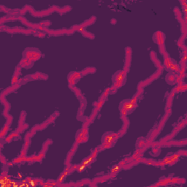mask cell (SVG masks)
<instances>
[{"label": "cell", "instance_id": "1", "mask_svg": "<svg viewBox=\"0 0 187 187\" xmlns=\"http://www.w3.org/2000/svg\"><path fill=\"white\" fill-rule=\"evenodd\" d=\"M131 61H132V49L130 47L126 48V61H125V65H124V70L126 71L128 73V72L130 71V66L131 64Z\"/></svg>", "mask_w": 187, "mask_h": 187}, {"label": "cell", "instance_id": "2", "mask_svg": "<svg viewBox=\"0 0 187 187\" xmlns=\"http://www.w3.org/2000/svg\"><path fill=\"white\" fill-rule=\"evenodd\" d=\"M178 73L176 72H170V73H168L166 75V81L167 82L168 84L170 85H173L176 84V80H177L178 78Z\"/></svg>", "mask_w": 187, "mask_h": 187}, {"label": "cell", "instance_id": "3", "mask_svg": "<svg viewBox=\"0 0 187 187\" xmlns=\"http://www.w3.org/2000/svg\"><path fill=\"white\" fill-rule=\"evenodd\" d=\"M12 116H9L7 118V122H6L5 125L4 126V127L2 129V130H1V135H0V137H1L2 138L5 135V134L7 133V130H9L10 124H12Z\"/></svg>", "mask_w": 187, "mask_h": 187}, {"label": "cell", "instance_id": "4", "mask_svg": "<svg viewBox=\"0 0 187 187\" xmlns=\"http://www.w3.org/2000/svg\"><path fill=\"white\" fill-rule=\"evenodd\" d=\"M21 67L19 65H18L17 67H16V71L14 72L13 77H12V84L14 85L16 84H17L18 83V77H19L20 74H21Z\"/></svg>", "mask_w": 187, "mask_h": 187}]
</instances>
